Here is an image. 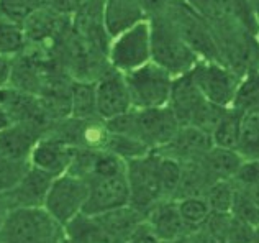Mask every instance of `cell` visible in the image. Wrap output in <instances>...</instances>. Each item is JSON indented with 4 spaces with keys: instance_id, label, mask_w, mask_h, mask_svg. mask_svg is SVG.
I'll use <instances>...</instances> for the list:
<instances>
[{
    "instance_id": "cell-18",
    "label": "cell",
    "mask_w": 259,
    "mask_h": 243,
    "mask_svg": "<svg viewBox=\"0 0 259 243\" xmlns=\"http://www.w3.org/2000/svg\"><path fill=\"white\" fill-rule=\"evenodd\" d=\"M102 15L110 38H115L132 26L148 20L143 0H104Z\"/></svg>"
},
{
    "instance_id": "cell-8",
    "label": "cell",
    "mask_w": 259,
    "mask_h": 243,
    "mask_svg": "<svg viewBox=\"0 0 259 243\" xmlns=\"http://www.w3.org/2000/svg\"><path fill=\"white\" fill-rule=\"evenodd\" d=\"M89 195L87 181L72 173L54 178L46 192L43 207L64 227L84 212Z\"/></svg>"
},
{
    "instance_id": "cell-5",
    "label": "cell",
    "mask_w": 259,
    "mask_h": 243,
    "mask_svg": "<svg viewBox=\"0 0 259 243\" xmlns=\"http://www.w3.org/2000/svg\"><path fill=\"white\" fill-rule=\"evenodd\" d=\"M133 109H158L166 107L171 96L174 76L153 61L125 74Z\"/></svg>"
},
{
    "instance_id": "cell-39",
    "label": "cell",
    "mask_w": 259,
    "mask_h": 243,
    "mask_svg": "<svg viewBox=\"0 0 259 243\" xmlns=\"http://www.w3.org/2000/svg\"><path fill=\"white\" fill-rule=\"evenodd\" d=\"M161 243H186V235L182 238H177V240H171V241H161Z\"/></svg>"
},
{
    "instance_id": "cell-36",
    "label": "cell",
    "mask_w": 259,
    "mask_h": 243,
    "mask_svg": "<svg viewBox=\"0 0 259 243\" xmlns=\"http://www.w3.org/2000/svg\"><path fill=\"white\" fill-rule=\"evenodd\" d=\"M249 243H259V225L253 228V235H251Z\"/></svg>"
},
{
    "instance_id": "cell-41",
    "label": "cell",
    "mask_w": 259,
    "mask_h": 243,
    "mask_svg": "<svg viewBox=\"0 0 259 243\" xmlns=\"http://www.w3.org/2000/svg\"><path fill=\"white\" fill-rule=\"evenodd\" d=\"M0 243H2V241H0Z\"/></svg>"
},
{
    "instance_id": "cell-21",
    "label": "cell",
    "mask_w": 259,
    "mask_h": 243,
    "mask_svg": "<svg viewBox=\"0 0 259 243\" xmlns=\"http://www.w3.org/2000/svg\"><path fill=\"white\" fill-rule=\"evenodd\" d=\"M71 117L79 120L100 118L95 105L94 80H74L71 86Z\"/></svg>"
},
{
    "instance_id": "cell-40",
    "label": "cell",
    "mask_w": 259,
    "mask_h": 243,
    "mask_svg": "<svg viewBox=\"0 0 259 243\" xmlns=\"http://www.w3.org/2000/svg\"><path fill=\"white\" fill-rule=\"evenodd\" d=\"M254 158H259V150H257V153H256V156Z\"/></svg>"
},
{
    "instance_id": "cell-24",
    "label": "cell",
    "mask_w": 259,
    "mask_h": 243,
    "mask_svg": "<svg viewBox=\"0 0 259 243\" xmlns=\"http://www.w3.org/2000/svg\"><path fill=\"white\" fill-rule=\"evenodd\" d=\"M259 150V107L241 113L240 118V146L243 158H254Z\"/></svg>"
},
{
    "instance_id": "cell-1",
    "label": "cell",
    "mask_w": 259,
    "mask_h": 243,
    "mask_svg": "<svg viewBox=\"0 0 259 243\" xmlns=\"http://www.w3.org/2000/svg\"><path fill=\"white\" fill-rule=\"evenodd\" d=\"M112 133H121L140 140L151 151H159L161 148L171 143V140L179 132L181 124L169 107L158 109H132L120 117L105 122Z\"/></svg>"
},
{
    "instance_id": "cell-6",
    "label": "cell",
    "mask_w": 259,
    "mask_h": 243,
    "mask_svg": "<svg viewBox=\"0 0 259 243\" xmlns=\"http://www.w3.org/2000/svg\"><path fill=\"white\" fill-rule=\"evenodd\" d=\"M130 206L146 215L156 202L164 199L159 176V153L151 151L126 161Z\"/></svg>"
},
{
    "instance_id": "cell-26",
    "label": "cell",
    "mask_w": 259,
    "mask_h": 243,
    "mask_svg": "<svg viewBox=\"0 0 259 243\" xmlns=\"http://www.w3.org/2000/svg\"><path fill=\"white\" fill-rule=\"evenodd\" d=\"M179 206V212L182 215V220L186 224L187 230L192 232L200 228L205 220L210 217V206L203 195H186V197L176 199Z\"/></svg>"
},
{
    "instance_id": "cell-7",
    "label": "cell",
    "mask_w": 259,
    "mask_h": 243,
    "mask_svg": "<svg viewBox=\"0 0 259 243\" xmlns=\"http://www.w3.org/2000/svg\"><path fill=\"white\" fill-rule=\"evenodd\" d=\"M151 61L149 22H141L112 38L108 46V64L115 71L128 74Z\"/></svg>"
},
{
    "instance_id": "cell-16",
    "label": "cell",
    "mask_w": 259,
    "mask_h": 243,
    "mask_svg": "<svg viewBox=\"0 0 259 243\" xmlns=\"http://www.w3.org/2000/svg\"><path fill=\"white\" fill-rule=\"evenodd\" d=\"M205 102L207 99L195 86L189 72L174 77L167 107L172 110L181 125H192Z\"/></svg>"
},
{
    "instance_id": "cell-9",
    "label": "cell",
    "mask_w": 259,
    "mask_h": 243,
    "mask_svg": "<svg viewBox=\"0 0 259 243\" xmlns=\"http://www.w3.org/2000/svg\"><path fill=\"white\" fill-rule=\"evenodd\" d=\"M189 74L208 102L220 107L231 105L240 76L230 67L215 59H199Z\"/></svg>"
},
{
    "instance_id": "cell-34",
    "label": "cell",
    "mask_w": 259,
    "mask_h": 243,
    "mask_svg": "<svg viewBox=\"0 0 259 243\" xmlns=\"http://www.w3.org/2000/svg\"><path fill=\"white\" fill-rule=\"evenodd\" d=\"M12 124H15V122H13V118H12V115H10V112L7 110L2 104H0V132L5 130V128H7V127H10Z\"/></svg>"
},
{
    "instance_id": "cell-17",
    "label": "cell",
    "mask_w": 259,
    "mask_h": 243,
    "mask_svg": "<svg viewBox=\"0 0 259 243\" xmlns=\"http://www.w3.org/2000/svg\"><path fill=\"white\" fill-rule=\"evenodd\" d=\"M145 222L159 241L177 240L189 233L176 199H162L156 202L145 215Z\"/></svg>"
},
{
    "instance_id": "cell-3",
    "label": "cell",
    "mask_w": 259,
    "mask_h": 243,
    "mask_svg": "<svg viewBox=\"0 0 259 243\" xmlns=\"http://www.w3.org/2000/svg\"><path fill=\"white\" fill-rule=\"evenodd\" d=\"M151 30V61L174 77L189 72L200 56L182 38L171 17L162 10L148 18Z\"/></svg>"
},
{
    "instance_id": "cell-12",
    "label": "cell",
    "mask_w": 259,
    "mask_h": 243,
    "mask_svg": "<svg viewBox=\"0 0 259 243\" xmlns=\"http://www.w3.org/2000/svg\"><path fill=\"white\" fill-rule=\"evenodd\" d=\"M74 153H76V146L69 145L56 133L46 132L33 148L30 165L50 174L51 178H58L69 170Z\"/></svg>"
},
{
    "instance_id": "cell-13",
    "label": "cell",
    "mask_w": 259,
    "mask_h": 243,
    "mask_svg": "<svg viewBox=\"0 0 259 243\" xmlns=\"http://www.w3.org/2000/svg\"><path fill=\"white\" fill-rule=\"evenodd\" d=\"M45 133L33 124L15 122L0 132V158L15 163H30L33 148Z\"/></svg>"
},
{
    "instance_id": "cell-4",
    "label": "cell",
    "mask_w": 259,
    "mask_h": 243,
    "mask_svg": "<svg viewBox=\"0 0 259 243\" xmlns=\"http://www.w3.org/2000/svg\"><path fill=\"white\" fill-rule=\"evenodd\" d=\"M205 20L213 39L253 31L259 35V18L249 0H186Z\"/></svg>"
},
{
    "instance_id": "cell-10",
    "label": "cell",
    "mask_w": 259,
    "mask_h": 243,
    "mask_svg": "<svg viewBox=\"0 0 259 243\" xmlns=\"http://www.w3.org/2000/svg\"><path fill=\"white\" fill-rule=\"evenodd\" d=\"M182 38L190 45L200 59H217V46L213 33L199 13L190 7L186 0H171L164 9ZM161 13V12H159Z\"/></svg>"
},
{
    "instance_id": "cell-31",
    "label": "cell",
    "mask_w": 259,
    "mask_h": 243,
    "mask_svg": "<svg viewBox=\"0 0 259 243\" xmlns=\"http://www.w3.org/2000/svg\"><path fill=\"white\" fill-rule=\"evenodd\" d=\"M125 243H161V241L154 237L151 230H149L146 222H143V224L130 235V238Z\"/></svg>"
},
{
    "instance_id": "cell-33",
    "label": "cell",
    "mask_w": 259,
    "mask_h": 243,
    "mask_svg": "<svg viewBox=\"0 0 259 243\" xmlns=\"http://www.w3.org/2000/svg\"><path fill=\"white\" fill-rule=\"evenodd\" d=\"M169 2H171V0H143L146 13H148V18H151L153 15H156V13L164 10L169 5Z\"/></svg>"
},
{
    "instance_id": "cell-27",
    "label": "cell",
    "mask_w": 259,
    "mask_h": 243,
    "mask_svg": "<svg viewBox=\"0 0 259 243\" xmlns=\"http://www.w3.org/2000/svg\"><path fill=\"white\" fill-rule=\"evenodd\" d=\"M236 194V184L233 179L230 181H217L207 187L203 197L208 202L210 211L217 214H230L233 199Z\"/></svg>"
},
{
    "instance_id": "cell-19",
    "label": "cell",
    "mask_w": 259,
    "mask_h": 243,
    "mask_svg": "<svg viewBox=\"0 0 259 243\" xmlns=\"http://www.w3.org/2000/svg\"><path fill=\"white\" fill-rule=\"evenodd\" d=\"M243 154L238 150L212 146L200 159V166L203 174L207 176L210 184L217 181H230L235 178L236 171L243 163Z\"/></svg>"
},
{
    "instance_id": "cell-14",
    "label": "cell",
    "mask_w": 259,
    "mask_h": 243,
    "mask_svg": "<svg viewBox=\"0 0 259 243\" xmlns=\"http://www.w3.org/2000/svg\"><path fill=\"white\" fill-rule=\"evenodd\" d=\"M54 178L43 171L36 170L30 165V170L25 173V176L20 179L15 186L9 191L0 192L7 211L12 207H31V206H43L46 192Z\"/></svg>"
},
{
    "instance_id": "cell-22",
    "label": "cell",
    "mask_w": 259,
    "mask_h": 243,
    "mask_svg": "<svg viewBox=\"0 0 259 243\" xmlns=\"http://www.w3.org/2000/svg\"><path fill=\"white\" fill-rule=\"evenodd\" d=\"M28 48L23 23L0 13V56L17 58Z\"/></svg>"
},
{
    "instance_id": "cell-35",
    "label": "cell",
    "mask_w": 259,
    "mask_h": 243,
    "mask_svg": "<svg viewBox=\"0 0 259 243\" xmlns=\"http://www.w3.org/2000/svg\"><path fill=\"white\" fill-rule=\"evenodd\" d=\"M246 191L249 192V195H251V199H253V200L256 202V206L259 207V182H257V184H254L253 187H249V189H246Z\"/></svg>"
},
{
    "instance_id": "cell-15",
    "label": "cell",
    "mask_w": 259,
    "mask_h": 243,
    "mask_svg": "<svg viewBox=\"0 0 259 243\" xmlns=\"http://www.w3.org/2000/svg\"><path fill=\"white\" fill-rule=\"evenodd\" d=\"M213 146L212 135L194 125H181L179 132L171 140V143L161 148L158 153L177 159L179 163H194L200 161L205 153Z\"/></svg>"
},
{
    "instance_id": "cell-38",
    "label": "cell",
    "mask_w": 259,
    "mask_h": 243,
    "mask_svg": "<svg viewBox=\"0 0 259 243\" xmlns=\"http://www.w3.org/2000/svg\"><path fill=\"white\" fill-rule=\"evenodd\" d=\"M5 212H7V207L4 206V202H2V199H0V224H2V219H4V215H5Z\"/></svg>"
},
{
    "instance_id": "cell-30",
    "label": "cell",
    "mask_w": 259,
    "mask_h": 243,
    "mask_svg": "<svg viewBox=\"0 0 259 243\" xmlns=\"http://www.w3.org/2000/svg\"><path fill=\"white\" fill-rule=\"evenodd\" d=\"M233 182L241 189H249L259 182V158H244Z\"/></svg>"
},
{
    "instance_id": "cell-2",
    "label": "cell",
    "mask_w": 259,
    "mask_h": 243,
    "mask_svg": "<svg viewBox=\"0 0 259 243\" xmlns=\"http://www.w3.org/2000/svg\"><path fill=\"white\" fill-rule=\"evenodd\" d=\"M66 227L43 206L12 207L0 224L2 243H63Z\"/></svg>"
},
{
    "instance_id": "cell-32",
    "label": "cell",
    "mask_w": 259,
    "mask_h": 243,
    "mask_svg": "<svg viewBox=\"0 0 259 243\" xmlns=\"http://www.w3.org/2000/svg\"><path fill=\"white\" fill-rule=\"evenodd\" d=\"M13 72V58L0 56V89L10 86Z\"/></svg>"
},
{
    "instance_id": "cell-37",
    "label": "cell",
    "mask_w": 259,
    "mask_h": 243,
    "mask_svg": "<svg viewBox=\"0 0 259 243\" xmlns=\"http://www.w3.org/2000/svg\"><path fill=\"white\" fill-rule=\"evenodd\" d=\"M249 4H251V7H253L254 13H256L257 18H259V0H249Z\"/></svg>"
},
{
    "instance_id": "cell-23",
    "label": "cell",
    "mask_w": 259,
    "mask_h": 243,
    "mask_svg": "<svg viewBox=\"0 0 259 243\" xmlns=\"http://www.w3.org/2000/svg\"><path fill=\"white\" fill-rule=\"evenodd\" d=\"M230 107L240 113L259 107V69L249 71L240 77Z\"/></svg>"
},
{
    "instance_id": "cell-20",
    "label": "cell",
    "mask_w": 259,
    "mask_h": 243,
    "mask_svg": "<svg viewBox=\"0 0 259 243\" xmlns=\"http://www.w3.org/2000/svg\"><path fill=\"white\" fill-rule=\"evenodd\" d=\"M66 237L76 243H125L115 235L99 215L80 214L66 225Z\"/></svg>"
},
{
    "instance_id": "cell-11",
    "label": "cell",
    "mask_w": 259,
    "mask_h": 243,
    "mask_svg": "<svg viewBox=\"0 0 259 243\" xmlns=\"http://www.w3.org/2000/svg\"><path fill=\"white\" fill-rule=\"evenodd\" d=\"M95 105H97V115L105 122L123 115L133 109L125 74L108 67L95 80Z\"/></svg>"
},
{
    "instance_id": "cell-29",
    "label": "cell",
    "mask_w": 259,
    "mask_h": 243,
    "mask_svg": "<svg viewBox=\"0 0 259 243\" xmlns=\"http://www.w3.org/2000/svg\"><path fill=\"white\" fill-rule=\"evenodd\" d=\"M30 170V163H15V161L0 158V192L12 189Z\"/></svg>"
},
{
    "instance_id": "cell-25",
    "label": "cell",
    "mask_w": 259,
    "mask_h": 243,
    "mask_svg": "<svg viewBox=\"0 0 259 243\" xmlns=\"http://www.w3.org/2000/svg\"><path fill=\"white\" fill-rule=\"evenodd\" d=\"M240 118L241 113L230 107L223 118L213 128V132L210 133L215 146L238 150V146H240Z\"/></svg>"
},
{
    "instance_id": "cell-28",
    "label": "cell",
    "mask_w": 259,
    "mask_h": 243,
    "mask_svg": "<svg viewBox=\"0 0 259 243\" xmlns=\"http://www.w3.org/2000/svg\"><path fill=\"white\" fill-rule=\"evenodd\" d=\"M230 214L236 217L238 220L244 222L251 227L259 225V207L256 206V202L251 199L249 192L246 189H241L236 186V194L233 199V206H231Z\"/></svg>"
}]
</instances>
